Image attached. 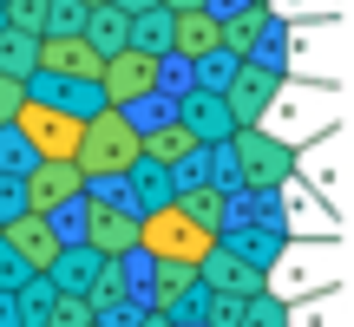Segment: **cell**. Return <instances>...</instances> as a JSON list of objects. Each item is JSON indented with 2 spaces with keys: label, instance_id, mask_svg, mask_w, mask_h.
<instances>
[{
  "label": "cell",
  "instance_id": "cell-20",
  "mask_svg": "<svg viewBox=\"0 0 354 327\" xmlns=\"http://www.w3.org/2000/svg\"><path fill=\"white\" fill-rule=\"evenodd\" d=\"M125 46H138V52H158L165 59L171 52V13L165 7H145V13H131V39Z\"/></svg>",
  "mask_w": 354,
  "mask_h": 327
},
{
  "label": "cell",
  "instance_id": "cell-10",
  "mask_svg": "<svg viewBox=\"0 0 354 327\" xmlns=\"http://www.w3.org/2000/svg\"><path fill=\"white\" fill-rule=\"evenodd\" d=\"M197 281H203L210 295H236V301H250V295H263V288H269V275H263V268H250L243 255H230L223 242H216V249L197 262Z\"/></svg>",
  "mask_w": 354,
  "mask_h": 327
},
{
  "label": "cell",
  "instance_id": "cell-17",
  "mask_svg": "<svg viewBox=\"0 0 354 327\" xmlns=\"http://www.w3.org/2000/svg\"><path fill=\"white\" fill-rule=\"evenodd\" d=\"M190 151H197V138H190L177 118H158L151 131H138V157H145V164H165V170H177Z\"/></svg>",
  "mask_w": 354,
  "mask_h": 327
},
{
  "label": "cell",
  "instance_id": "cell-11",
  "mask_svg": "<svg viewBox=\"0 0 354 327\" xmlns=\"http://www.w3.org/2000/svg\"><path fill=\"white\" fill-rule=\"evenodd\" d=\"M33 72H53V79H99L105 59H99V52H92L79 33H53V39H39Z\"/></svg>",
  "mask_w": 354,
  "mask_h": 327
},
{
  "label": "cell",
  "instance_id": "cell-26",
  "mask_svg": "<svg viewBox=\"0 0 354 327\" xmlns=\"http://www.w3.org/2000/svg\"><path fill=\"white\" fill-rule=\"evenodd\" d=\"M46 7H53V0H0L7 26H13V33H33V39H39V26H46Z\"/></svg>",
  "mask_w": 354,
  "mask_h": 327
},
{
  "label": "cell",
  "instance_id": "cell-33",
  "mask_svg": "<svg viewBox=\"0 0 354 327\" xmlns=\"http://www.w3.org/2000/svg\"><path fill=\"white\" fill-rule=\"evenodd\" d=\"M112 7H118V13H125V20H131V13H145V7H158V0H112Z\"/></svg>",
  "mask_w": 354,
  "mask_h": 327
},
{
  "label": "cell",
  "instance_id": "cell-5",
  "mask_svg": "<svg viewBox=\"0 0 354 327\" xmlns=\"http://www.w3.org/2000/svg\"><path fill=\"white\" fill-rule=\"evenodd\" d=\"M13 131H20V144L33 151L39 164H73V151H79V118H66L59 105H33L26 99L20 112H13Z\"/></svg>",
  "mask_w": 354,
  "mask_h": 327
},
{
  "label": "cell",
  "instance_id": "cell-7",
  "mask_svg": "<svg viewBox=\"0 0 354 327\" xmlns=\"http://www.w3.org/2000/svg\"><path fill=\"white\" fill-rule=\"evenodd\" d=\"M276 92H282V72H276V66L243 59L236 72H230V86H223V112L236 118V125H256V118L276 105Z\"/></svg>",
  "mask_w": 354,
  "mask_h": 327
},
{
  "label": "cell",
  "instance_id": "cell-36",
  "mask_svg": "<svg viewBox=\"0 0 354 327\" xmlns=\"http://www.w3.org/2000/svg\"><path fill=\"white\" fill-rule=\"evenodd\" d=\"M243 7H269V0H243Z\"/></svg>",
  "mask_w": 354,
  "mask_h": 327
},
{
  "label": "cell",
  "instance_id": "cell-32",
  "mask_svg": "<svg viewBox=\"0 0 354 327\" xmlns=\"http://www.w3.org/2000/svg\"><path fill=\"white\" fill-rule=\"evenodd\" d=\"M158 7H165V13H203L210 0H158Z\"/></svg>",
  "mask_w": 354,
  "mask_h": 327
},
{
  "label": "cell",
  "instance_id": "cell-15",
  "mask_svg": "<svg viewBox=\"0 0 354 327\" xmlns=\"http://www.w3.org/2000/svg\"><path fill=\"white\" fill-rule=\"evenodd\" d=\"M171 203H177V216H190L197 229L223 236V229H230V203H236V197H230L223 184H184V190L171 197Z\"/></svg>",
  "mask_w": 354,
  "mask_h": 327
},
{
  "label": "cell",
  "instance_id": "cell-13",
  "mask_svg": "<svg viewBox=\"0 0 354 327\" xmlns=\"http://www.w3.org/2000/svg\"><path fill=\"white\" fill-rule=\"evenodd\" d=\"M171 197H177V190H171V170H165V164H145V157H138L125 177H118V203H125L131 216H151V210H165Z\"/></svg>",
  "mask_w": 354,
  "mask_h": 327
},
{
  "label": "cell",
  "instance_id": "cell-31",
  "mask_svg": "<svg viewBox=\"0 0 354 327\" xmlns=\"http://www.w3.org/2000/svg\"><path fill=\"white\" fill-rule=\"evenodd\" d=\"M0 327H26V315H20V301H13L7 288H0Z\"/></svg>",
  "mask_w": 354,
  "mask_h": 327
},
{
  "label": "cell",
  "instance_id": "cell-34",
  "mask_svg": "<svg viewBox=\"0 0 354 327\" xmlns=\"http://www.w3.org/2000/svg\"><path fill=\"white\" fill-rule=\"evenodd\" d=\"M138 327H171V321H165V315H151V308H145V321H138Z\"/></svg>",
  "mask_w": 354,
  "mask_h": 327
},
{
  "label": "cell",
  "instance_id": "cell-3",
  "mask_svg": "<svg viewBox=\"0 0 354 327\" xmlns=\"http://www.w3.org/2000/svg\"><path fill=\"white\" fill-rule=\"evenodd\" d=\"M210 249H216V236H210V229H197L190 216H177V203L138 216V255H151V262H184V268H197Z\"/></svg>",
  "mask_w": 354,
  "mask_h": 327
},
{
  "label": "cell",
  "instance_id": "cell-29",
  "mask_svg": "<svg viewBox=\"0 0 354 327\" xmlns=\"http://www.w3.org/2000/svg\"><path fill=\"white\" fill-rule=\"evenodd\" d=\"M26 216V197H20V177H0V223Z\"/></svg>",
  "mask_w": 354,
  "mask_h": 327
},
{
  "label": "cell",
  "instance_id": "cell-24",
  "mask_svg": "<svg viewBox=\"0 0 354 327\" xmlns=\"http://www.w3.org/2000/svg\"><path fill=\"white\" fill-rule=\"evenodd\" d=\"M236 327H289V301H276V295H250V301H243V321Z\"/></svg>",
  "mask_w": 354,
  "mask_h": 327
},
{
  "label": "cell",
  "instance_id": "cell-2",
  "mask_svg": "<svg viewBox=\"0 0 354 327\" xmlns=\"http://www.w3.org/2000/svg\"><path fill=\"white\" fill-rule=\"evenodd\" d=\"M223 144H230V190H282L295 177V144L269 138L263 125H236Z\"/></svg>",
  "mask_w": 354,
  "mask_h": 327
},
{
  "label": "cell",
  "instance_id": "cell-23",
  "mask_svg": "<svg viewBox=\"0 0 354 327\" xmlns=\"http://www.w3.org/2000/svg\"><path fill=\"white\" fill-rule=\"evenodd\" d=\"M13 301H20L26 327H39V321H46V308H53V281H46V275H26L20 288H13Z\"/></svg>",
  "mask_w": 354,
  "mask_h": 327
},
{
  "label": "cell",
  "instance_id": "cell-16",
  "mask_svg": "<svg viewBox=\"0 0 354 327\" xmlns=\"http://www.w3.org/2000/svg\"><path fill=\"white\" fill-rule=\"evenodd\" d=\"M203 52H216V13L210 7H203V13H171V52H165V59L197 66Z\"/></svg>",
  "mask_w": 354,
  "mask_h": 327
},
{
  "label": "cell",
  "instance_id": "cell-8",
  "mask_svg": "<svg viewBox=\"0 0 354 327\" xmlns=\"http://www.w3.org/2000/svg\"><path fill=\"white\" fill-rule=\"evenodd\" d=\"M20 197H26L33 216H53V210L86 197V177H79V164H33V170L20 177Z\"/></svg>",
  "mask_w": 354,
  "mask_h": 327
},
{
  "label": "cell",
  "instance_id": "cell-30",
  "mask_svg": "<svg viewBox=\"0 0 354 327\" xmlns=\"http://www.w3.org/2000/svg\"><path fill=\"white\" fill-rule=\"evenodd\" d=\"M20 105H26V86L0 72V125H13V112H20Z\"/></svg>",
  "mask_w": 354,
  "mask_h": 327
},
{
  "label": "cell",
  "instance_id": "cell-19",
  "mask_svg": "<svg viewBox=\"0 0 354 327\" xmlns=\"http://www.w3.org/2000/svg\"><path fill=\"white\" fill-rule=\"evenodd\" d=\"M79 39H86V46L99 52V59H112V52H125V39H131V20L112 7V0H105V7H92L86 20H79Z\"/></svg>",
  "mask_w": 354,
  "mask_h": 327
},
{
  "label": "cell",
  "instance_id": "cell-35",
  "mask_svg": "<svg viewBox=\"0 0 354 327\" xmlns=\"http://www.w3.org/2000/svg\"><path fill=\"white\" fill-rule=\"evenodd\" d=\"M79 7H86V13H92V7H105V0H79Z\"/></svg>",
  "mask_w": 354,
  "mask_h": 327
},
{
  "label": "cell",
  "instance_id": "cell-28",
  "mask_svg": "<svg viewBox=\"0 0 354 327\" xmlns=\"http://www.w3.org/2000/svg\"><path fill=\"white\" fill-rule=\"evenodd\" d=\"M79 20H86V7H79V0H53V7H46V26H39V39H53V33H79Z\"/></svg>",
  "mask_w": 354,
  "mask_h": 327
},
{
  "label": "cell",
  "instance_id": "cell-25",
  "mask_svg": "<svg viewBox=\"0 0 354 327\" xmlns=\"http://www.w3.org/2000/svg\"><path fill=\"white\" fill-rule=\"evenodd\" d=\"M39 327H92V301L86 295H53V308H46Z\"/></svg>",
  "mask_w": 354,
  "mask_h": 327
},
{
  "label": "cell",
  "instance_id": "cell-6",
  "mask_svg": "<svg viewBox=\"0 0 354 327\" xmlns=\"http://www.w3.org/2000/svg\"><path fill=\"white\" fill-rule=\"evenodd\" d=\"M79 242L92 255H131L138 249V216L112 197H86L79 203Z\"/></svg>",
  "mask_w": 354,
  "mask_h": 327
},
{
  "label": "cell",
  "instance_id": "cell-18",
  "mask_svg": "<svg viewBox=\"0 0 354 327\" xmlns=\"http://www.w3.org/2000/svg\"><path fill=\"white\" fill-rule=\"evenodd\" d=\"M99 262H105V255H92L86 242H66V249L53 255V268H46L53 295H86V288H92V275H99Z\"/></svg>",
  "mask_w": 354,
  "mask_h": 327
},
{
  "label": "cell",
  "instance_id": "cell-1",
  "mask_svg": "<svg viewBox=\"0 0 354 327\" xmlns=\"http://www.w3.org/2000/svg\"><path fill=\"white\" fill-rule=\"evenodd\" d=\"M73 164H79V177H86V184H112V177H125L131 164H138V125H131L118 105L92 112L86 131H79Z\"/></svg>",
  "mask_w": 354,
  "mask_h": 327
},
{
  "label": "cell",
  "instance_id": "cell-9",
  "mask_svg": "<svg viewBox=\"0 0 354 327\" xmlns=\"http://www.w3.org/2000/svg\"><path fill=\"white\" fill-rule=\"evenodd\" d=\"M0 242L20 255V268H26V275H46V268H53V255L66 249V242H59V229H53L46 216H33V210H26V216H13V223H0Z\"/></svg>",
  "mask_w": 354,
  "mask_h": 327
},
{
  "label": "cell",
  "instance_id": "cell-22",
  "mask_svg": "<svg viewBox=\"0 0 354 327\" xmlns=\"http://www.w3.org/2000/svg\"><path fill=\"white\" fill-rule=\"evenodd\" d=\"M236 66H243V59H230L223 46H216V52H203V59H197V72H190V92H216V99H223V86H230V72H236Z\"/></svg>",
  "mask_w": 354,
  "mask_h": 327
},
{
  "label": "cell",
  "instance_id": "cell-21",
  "mask_svg": "<svg viewBox=\"0 0 354 327\" xmlns=\"http://www.w3.org/2000/svg\"><path fill=\"white\" fill-rule=\"evenodd\" d=\"M33 52H39V39L33 33H13V26H0V72L7 79H33Z\"/></svg>",
  "mask_w": 354,
  "mask_h": 327
},
{
  "label": "cell",
  "instance_id": "cell-14",
  "mask_svg": "<svg viewBox=\"0 0 354 327\" xmlns=\"http://www.w3.org/2000/svg\"><path fill=\"white\" fill-rule=\"evenodd\" d=\"M269 39V7H236V13H216V46L230 59H256Z\"/></svg>",
  "mask_w": 354,
  "mask_h": 327
},
{
  "label": "cell",
  "instance_id": "cell-12",
  "mask_svg": "<svg viewBox=\"0 0 354 327\" xmlns=\"http://www.w3.org/2000/svg\"><path fill=\"white\" fill-rule=\"evenodd\" d=\"M171 118H177L197 144H223L230 131H236V118L223 112V99H216V92H184V99L171 105Z\"/></svg>",
  "mask_w": 354,
  "mask_h": 327
},
{
  "label": "cell",
  "instance_id": "cell-4",
  "mask_svg": "<svg viewBox=\"0 0 354 327\" xmlns=\"http://www.w3.org/2000/svg\"><path fill=\"white\" fill-rule=\"evenodd\" d=\"M99 92H105V105L131 112V105H145V99H158V92H165V59H158V52H138V46L112 52V59H105V72H99Z\"/></svg>",
  "mask_w": 354,
  "mask_h": 327
},
{
  "label": "cell",
  "instance_id": "cell-27",
  "mask_svg": "<svg viewBox=\"0 0 354 327\" xmlns=\"http://www.w3.org/2000/svg\"><path fill=\"white\" fill-rule=\"evenodd\" d=\"M33 164H39V157L20 144V131H13V125H0V177H26Z\"/></svg>",
  "mask_w": 354,
  "mask_h": 327
}]
</instances>
